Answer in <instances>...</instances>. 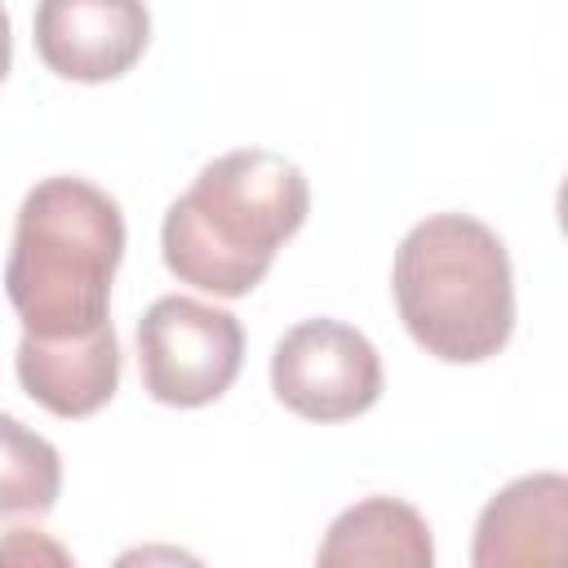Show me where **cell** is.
Here are the masks:
<instances>
[{"label":"cell","instance_id":"ba28073f","mask_svg":"<svg viewBox=\"0 0 568 568\" xmlns=\"http://www.w3.org/2000/svg\"><path fill=\"white\" fill-rule=\"evenodd\" d=\"M22 390L49 408L53 417H93L98 408L111 404L120 386V342L115 328H98L75 342H18L13 355Z\"/></svg>","mask_w":568,"mask_h":568},{"label":"cell","instance_id":"52a82bcc","mask_svg":"<svg viewBox=\"0 0 568 568\" xmlns=\"http://www.w3.org/2000/svg\"><path fill=\"white\" fill-rule=\"evenodd\" d=\"M470 568H568V479L532 470L497 488L475 519Z\"/></svg>","mask_w":568,"mask_h":568},{"label":"cell","instance_id":"4fadbf2b","mask_svg":"<svg viewBox=\"0 0 568 568\" xmlns=\"http://www.w3.org/2000/svg\"><path fill=\"white\" fill-rule=\"evenodd\" d=\"M9 62H13V36H9V13L0 9V80L9 75Z\"/></svg>","mask_w":568,"mask_h":568},{"label":"cell","instance_id":"8992f818","mask_svg":"<svg viewBox=\"0 0 568 568\" xmlns=\"http://www.w3.org/2000/svg\"><path fill=\"white\" fill-rule=\"evenodd\" d=\"M31 27L40 62L75 84L120 80L151 40V13L133 0H44Z\"/></svg>","mask_w":568,"mask_h":568},{"label":"cell","instance_id":"8fae6325","mask_svg":"<svg viewBox=\"0 0 568 568\" xmlns=\"http://www.w3.org/2000/svg\"><path fill=\"white\" fill-rule=\"evenodd\" d=\"M0 568H75L71 550L40 528H9L0 537Z\"/></svg>","mask_w":568,"mask_h":568},{"label":"cell","instance_id":"7a4b0ae2","mask_svg":"<svg viewBox=\"0 0 568 568\" xmlns=\"http://www.w3.org/2000/svg\"><path fill=\"white\" fill-rule=\"evenodd\" d=\"M124 257L120 204L71 173L22 195L4 297L31 342H75L111 328V280Z\"/></svg>","mask_w":568,"mask_h":568},{"label":"cell","instance_id":"5b68a950","mask_svg":"<svg viewBox=\"0 0 568 568\" xmlns=\"http://www.w3.org/2000/svg\"><path fill=\"white\" fill-rule=\"evenodd\" d=\"M271 390L306 422H351L382 395V355L342 320H302L271 351Z\"/></svg>","mask_w":568,"mask_h":568},{"label":"cell","instance_id":"9c48e42d","mask_svg":"<svg viewBox=\"0 0 568 568\" xmlns=\"http://www.w3.org/2000/svg\"><path fill=\"white\" fill-rule=\"evenodd\" d=\"M315 568H435V537L404 497H359L324 528Z\"/></svg>","mask_w":568,"mask_h":568},{"label":"cell","instance_id":"277c9868","mask_svg":"<svg viewBox=\"0 0 568 568\" xmlns=\"http://www.w3.org/2000/svg\"><path fill=\"white\" fill-rule=\"evenodd\" d=\"M142 386L155 404L204 408L231 390L244 364V328L200 297H155L138 320Z\"/></svg>","mask_w":568,"mask_h":568},{"label":"cell","instance_id":"7c38bea8","mask_svg":"<svg viewBox=\"0 0 568 568\" xmlns=\"http://www.w3.org/2000/svg\"><path fill=\"white\" fill-rule=\"evenodd\" d=\"M111 568H209L200 555H191L186 546H169V541H142L115 555Z\"/></svg>","mask_w":568,"mask_h":568},{"label":"cell","instance_id":"3957f363","mask_svg":"<svg viewBox=\"0 0 568 568\" xmlns=\"http://www.w3.org/2000/svg\"><path fill=\"white\" fill-rule=\"evenodd\" d=\"M408 337L444 364H484L515 333V275L501 235L470 213L417 222L390 266Z\"/></svg>","mask_w":568,"mask_h":568},{"label":"cell","instance_id":"30bf717a","mask_svg":"<svg viewBox=\"0 0 568 568\" xmlns=\"http://www.w3.org/2000/svg\"><path fill=\"white\" fill-rule=\"evenodd\" d=\"M62 493V457L58 448L0 413V524L4 519H40L58 506Z\"/></svg>","mask_w":568,"mask_h":568},{"label":"cell","instance_id":"6da1fadb","mask_svg":"<svg viewBox=\"0 0 568 568\" xmlns=\"http://www.w3.org/2000/svg\"><path fill=\"white\" fill-rule=\"evenodd\" d=\"M306 213L311 186L302 169L280 151L240 146L209 160L169 204L160 253L182 284L213 297H248Z\"/></svg>","mask_w":568,"mask_h":568}]
</instances>
